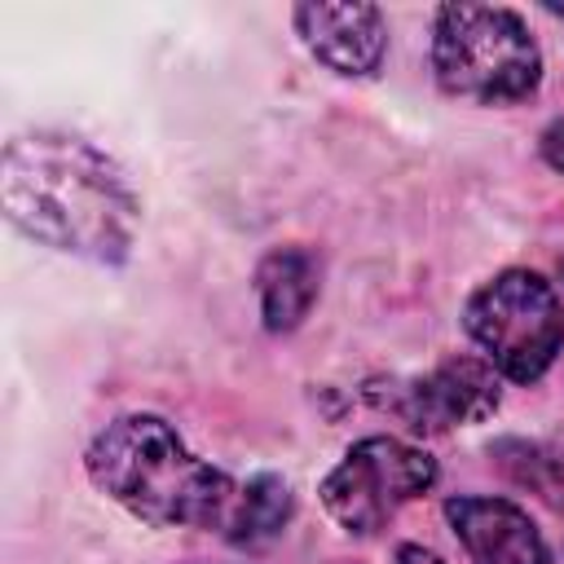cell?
Returning a JSON list of instances; mask_svg holds the SVG:
<instances>
[{"label":"cell","mask_w":564,"mask_h":564,"mask_svg":"<svg viewBox=\"0 0 564 564\" xmlns=\"http://www.w3.org/2000/svg\"><path fill=\"white\" fill-rule=\"evenodd\" d=\"M0 198L9 220L53 247L97 264H119L137 238V194L115 159L66 132H26L4 145Z\"/></svg>","instance_id":"1"},{"label":"cell","mask_w":564,"mask_h":564,"mask_svg":"<svg viewBox=\"0 0 564 564\" xmlns=\"http://www.w3.org/2000/svg\"><path fill=\"white\" fill-rule=\"evenodd\" d=\"M93 485L154 529H216L229 538L242 480L194 458L159 414H123L88 445Z\"/></svg>","instance_id":"2"},{"label":"cell","mask_w":564,"mask_h":564,"mask_svg":"<svg viewBox=\"0 0 564 564\" xmlns=\"http://www.w3.org/2000/svg\"><path fill=\"white\" fill-rule=\"evenodd\" d=\"M432 70L449 97L507 106L538 88L542 53L511 9L445 4L432 31Z\"/></svg>","instance_id":"3"},{"label":"cell","mask_w":564,"mask_h":564,"mask_svg":"<svg viewBox=\"0 0 564 564\" xmlns=\"http://www.w3.org/2000/svg\"><path fill=\"white\" fill-rule=\"evenodd\" d=\"M467 330L489 352V366L516 383H533L564 344V308L551 282L529 269H507L467 300Z\"/></svg>","instance_id":"4"},{"label":"cell","mask_w":564,"mask_h":564,"mask_svg":"<svg viewBox=\"0 0 564 564\" xmlns=\"http://www.w3.org/2000/svg\"><path fill=\"white\" fill-rule=\"evenodd\" d=\"M432 485L436 463L423 449L397 436H366L322 480V502L348 533L370 538L397 516L401 502L427 494Z\"/></svg>","instance_id":"5"},{"label":"cell","mask_w":564,"mask_h":564,"mask_svg":"<svg viewBox=\"0 0 564 564\" xmlns=\"http://www.w3.org/2000/svg\"><path fill=\"white\" fill-rule=\"evenodd\" d=\"M366 397L401 419L419 436H436L449 427L480 423L498 410V375L489 361L476 357H445L419 379H392V383H370Z\"/></svg>","instance_id":"6"},{"label":"cell","mask_w":564,"mask_h":564,"mask_svg":"<svg viewBox=\"0 0 564 564\" xmlns=\"http://www.w3.org/2000/svg\"><path fill=\"white\" fill-rule=\"evenodd\" d=\"M300 40L335 75H370L383 62V13L375 4H300Z\"/></svg>","instance_id":"7"},{"label":"cell","mask_w":564,"mask_h":564,"mask_svg":"<svg viewBox=\"0 0 564 564\" xmlns=\"http://www.w3.org/2000/svg\"><path fill=\"white\" fill-rule=\"evenodd\" d=\"M445 520L471 564H551L538 524L507 498H449Z\"/></svg>","instance_id":"8"},{"label":"cell","mask_w":564,"mask_h":564,"mask_svg":"<svg viewBox=\"0 0 564 564\" xmlns=\"http://www.w3.org/2000/svg\"><path fill=\"white\" fill-rule=\"evenodd\" d=\"M260 313L269 330H291L308 317L317 300V256L304 247H278L256 269Z\"/></svg>","instance_id":"9"},{"label":"cell","mask_w":564,"mask_h":564,"mask_svg":"<svg viewBox=\"0 0 564 564\" xmlns=\"http://www.w3.org/2000/svg\"><path fill=\"white\" fill-rule=\"evenodd\" d=\"M291 520V489L278 476H251L242 480L238 516L229 529V542H264Z\"/></svg>","instance_id":"10"},{"label":"cell","mask_w":564,"mask_h":564,"mask_svg":"<svg viewBox=\"0 0 564 564\" xmlns=\"http://www.w3.org/2000/svg\"><path fill=\"white\" fill-rule=\"evenodd\" d=\"M542 154L555 172H564V119H555L546 132H542Z\"/></svg>","instance_id":"11"},{"label":"cell","mask_w":564,"mask_h":564,"mask_svg":"<svg viewBox=\"0 0 564 564\" xmlns=\"http://www.w3.org/2000/svg\"><path fill=\"white\" fill-rule=\"evenodd\" d=\"M397 564H441V555H432L423 546H401L397 551Z\"/></svg>","instance_id":"12"},{"label":"cell","mask_w":564,"mask_h":564,"mask_svg":"<svg viewBox=\"0 0 564 564\" xmlns=\"http://www.w3.org/2000/svg\"><path fill=\"white\" fill-rule=\"evenodd\" d=\"M546 13H555V18H564V4H555V0H546Z\"/></svg>","instance_id":"13"}]
</instances>
